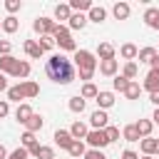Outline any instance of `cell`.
<instances>
[{"instance_id":"cell-1","label":"cell","mask_w":159,"mask_h":159,"mask_svg":"<svg viewBox=\"0 0 159 159\" xmlns=\"http://www.w3.org/2000/svg\"><path fill=\"white\" fill-rule=\"evenodd\" d=\"M45 72L52 82L57 84H70L75 80V65L72 60H67L65 55H50L45 62Z\"/></svg>"},{"instance_id":"cell-2","label":"cell","mask_w":159,"mask_h":159,"mask_svg":"<svg viewBox=\"0 0 159 159\" xmlns=\"http://www.w3.org/2000/svg\"><path fill=\"white\" fill-rule=\"evenodd\" d=\"M72 60H75V65H77V70H80V80L89 82L92 75H94V70H97V60H94V55H92L89 50H77Z\"/></svg>"},{"instance_id":"cell-3","label":"cell","mask_w":159,"mask_h":159,"mask_svg":"<svg viewBox=\"0 0 159 159\" xmlns=\"http://www.w3.org/2000/svg\"><path fill=\"white\" fill-rule=\"evenodd\" d=\"M55 45L60 47V50H67V52H77V45H75V40H72V32H70V27H65V25H57V30H55Z\"/></svg>"},{"instance_id":"cell-4","label":"cell","mask_w":159,"mask_h":159,"mask_svg":"<svg viewBox=\"0 0 159 159\" xmlns=\"http://www.w3.org/2000/svg\"><path fill=\"white\" fill-rule=\"evenodd\" d=\"M32 27H35V32H40V37H42V35H55L57 22H55L52 17H37V20L32 22Z\"/></svg>"},{"instance_id":"cell-5","label":"cell","mask_w":159,"mask_h":159,"mask_svg":"<svg viewBox=\"0 0 159 159\" xmlns=\"http://www.w3.org/2000/svg\"><path fill=\"white\" fill-rule=\"evenodd\" d=\"M92 149H102V147H107L109 144V139H107V134H104V129H89V134H87V139H84Z\"/></svg>"},{"instance_id":"cell-6","label":"cell","mask_w":159,"mask_h":159,"mask_svg":"<svg viewBox=\"0 0 159 159\" xmlns=\"http://www.w3.org/2000/svg\"><path fill=\"white\" fill-rule=\"evenodd\" d=\"M107 122H109V117H107L104 109H94V112L89 114V124H92V129H107Z\"/></svg>"},{"instance_id":"cell-7","label":"cell","mask_w":159,"mask_h":159,"mask_svg":"<svg viewBox=\"0 0 159 159\" xmlns=\"http://www.w3.org/2000/svg\"><path fill=\"white\" fill-rule=\"evenodd\" d=\"M17 65H20V60H15L12 55H5V57H0V72H2V75H12V77H15V70H17Z\"/></svg>"},{"instance_id":"cell-8","label":"cell","mask_w":159,"mask_h":159,"mask_svg":"<svg viewBox=\"0 0 159 159\" xmlns=\"http://www.w3.org/2000/svg\"><path fill=\"white\" fill-rule=\"evenodd\" d=\"M142 89H147L149 94L159 89V70H149V75H147L144 82H142Z\"/></svg>"},{"instance_id":"cell-9","label":"cell","mask_w":159,"mask_h":159,"mask_svg":"<svg viewBox=\"0 0 159 159\" xmlns=\"http://www.w3.org/2000/svg\"><path fill=\"white\" fill-rule=\"evenodd\" d=\"M139 147H142V154H147V157H152V154H159V139H154V137L139 139Z\"/></svg>"},{"instance_id":"cell-10","label":"cell","mask_w":159,"mask_h":159,"mask_svg":"<svg viewBox=\"0 0 159 159\" xmlns=\"http://www.w3.org/2000/svg\"><path fill=\"white\" fill-rule=\"evenodd\" d=\"M52 139H55V144H57V147H62V149H70V144L75 142V139H72V134H70V129H57Z\"/></svg>"},{"instance_id":"cell-11","label":"cell","mask_w":159,"mask_h":159,"mask_svg":"<svg viewBox=\"0 0 159 159\" xmlns=\"http://www.w3.org/2000/svg\"><path fill=\"white\" fill-rule=\"evenodd\" d=\"M117 70H119V62H117V60H104V62H99V72H102L104 77H117Z\"/></svg>"},{"instance_id":"cell-12","label":"cell","mask_w":159,"mask_h":159,"mask_svg":"<svg viewBox=\"0 0 159 159\" xmlns=\"http://www.w3.org/2000/svg\"><path fill=\"white\" fill-rule=\"evenodd\" d=\"M32 114H35V112H32V107H30V104H25V102H22V104H17V109H15V119H17L20 124H27V119H30Z\"/></svg>"},{"instance_id":"cell-13","label":"cell","mask_w":159,"mask_h":159,"mask_svg":"<svg viewBox=\"0 0 159 159\" xmlns=\"http://www.w3.org/2000/svg\"><path fill=\"white\" fill-rule=\"evenodd\" d=\"M70 134H72V139H80V142H82V139H87L89 129H87V124H84V122H80V119H77V122L70 127Z\"/></svg>"},{"instance_id":"cell-14","label":"cell","mask_w":159,"mask_h":159,"mask_svg":"<svg viewBox=\"0 0 159 159\" xmlns=\"http://www.w3.org/2000/svg\"><path fill=\"white\" fill-rule=\"evenodd\" d=\"M144 22L152 30H159V7H147L144 10Z\"/></svg>"},{"instance_id":"cell-15","label":"cell","mask_w":159,"mask_h":159,"mask_svg":"<svg viewBox=\"0 0 159 159\" xmlns=\"http://www.w3.org/2000/svg\"><path fill=\"white\" fill-rule=\"evenodd\" d=\"M25 52H27V57H32V60H40L42 57V47L37 45V40H25Z\"/></svg>"},{"instance_id":"cell-16","label":"cell","mask_w":159,"mask_h":159,"mask_svg":"<svg viewBox=\"0 0 159 159\" xmlns=\"http://www.w3.org/2000/svg\"><path fill=\"white\" fill-rule=\"evenodd\" d=\"M97 57H99V62L114 60V47H112L109 42H99V45H97Z\"/></svg>"},{"instance_id":"cell-17","label":"cell","mask_w":159,"mask_h":159,"mask_svg":"<svg viewBox=\"0 0 159 159\" xmlns=\"http://www.w3.org/2000/svg\"><path fill=\"white\" fill-rule=\"evenodd\" d=\"M20 84H22L25 99H32V97H37V94H40V84H37L35 80H25V82H20Z\"/></svg>"},{"instance_id":"cell-18","label":"cell","mask_w":159,"mask_h":159,"mask_svg":"<svg viewBox=\"0 0 159 159\" xmlns=\"http://www.w3.org/2000/svg\"><path fill=\"white\" fill-rule=\"evenodd\" d=\"M104 17H107V10L102 7V5H92V10L87 12V20H92V22H104Z\"/></svg>"},{"instance_id":"cell-19","label":"cell","mask_w":159,"mask_h":159,"mask_svg":"<svg viewBox=\"0 0 159 159\" xmlns=\"http://www.w3.org/2000/svg\"><path fill=\"white\" fill-rule=\"evenodd\" d=\"M84 25H87V15H82V12H72V17L67 20L70 30H82Z\"/></svg>"},{"instance_id":"cell-20","label":"cell","mask_w":159,"mask_h":159,"mask_svg":"<svg viewBox=\"0 0 159 159\" xmlns=\"http://www.w3.org/2000/svg\"><path fill=\"white\" fill-rule=\"evenodd\" d=\"M119 55L127 60V62H132V60H137V55H139V50H137V45H132V42H124L122 47H119Z\"/></svg>"},{"instance_id":"cell-21","label":"cell","mask_w":159,"mask_h":159,"mask_svg":"<svg viewBox=\"0 0 159 159\" xmlns=\"http://www.w3.org/2000/svg\"><path fill=\"white\" fill-rule=\"evenodd\" d=\"M94 102H97V107H99V109H109V107L114 104V92H99Z\"/></svg>"},{"instance_id":"cell-22","label":"cell","mask_w":159,"mask_h":159,"mask_svg":"<svg viewBox=\"0 0 159 159\" xmlns=\"http://www.w3.org/2000/svg\"><path fill=\"white\" fill-rule=\"evenodd\" d=\"M67 152H70V157H72V159H82V157L87 154V147H84V142L75 139V142L70 144V149H67Z\"/></svg>"},{"instance_id":"cell-23","label":"cell","mask_w":159,"mask_h":159,"mask_svg":"<svg viewBox=\"0 0 159 159\" xmlns=\"http://www.w3.org/2000/svg\"><path fill=\"white\" fill-rule=\"evenodd\" d=\"M152 127H154V122H152V119H139V122H137L139 139H147V137H152Z\"/></svg>"},{"instance_id":"cell-24","label":"cell","mask_w":159,"mask_h":159,"mask_svg":"<svg viewBox=\"0 0 159 159\" xmlns=\"http://www.w3.org/2000/svg\"><path fill=\"white\" fill-rule=\"evenodd\" d=\"M35 159H55V152H52V147H45V144H40V147H35L32 152H30Z\"/></svg>"},{"instance_id":"cell-25","label":"cell","mask_w":159,"mask_h":159,"mask_svg":"<svg viewBox=\"0 0 159 159\" xmlns=\"http://www.w3.org/2000/svg\"><path fill=\"white\" fill-rule=\"evenodd\" d=\"M70 7H72V12H89L92 10V0H70Z\"/></svg>"},{"instance_id":"cell-26","label":"cell","mask_w":159,"mask_h":159,"mask_svg":"<svg viewBox=\"0 0 159 159\" xmlns=\"http://www.w3.org/2000/svg\"><path fill=\"white\" fill-rule=\"evenodd\" d=\"M70 17H72L70 2H60V5L55 7V20H70Z\"/></svg>"},{"instance_id":"cell-27","label":"cell","mask_w":159,"mask_h":159,"mask_svg":"<svg viewBox=\"0 0 159 159\" xmlns=\"http://www.w3.org/2000/svg\"><path fill=\"white\" fill-rule=\"evenodd\" d=\"M112 12H114V17H117V20H127V17H129V12H132V7H129L127 2H114Z\"/></svg>"},{"instance_id":"cell-28","label":"cell","mask_w":159,"mask_h":159,"mask_svg":"<svg viewBox=\"0 0 159 159\" xmlns=\"http://www.w3.org/2000/svg\"><path fill=\"white\" fill-rule=\"evenodd\" d=\"M97 94H99V89H97L92 82H84V84H82V92H80L82 99H97Z\"/></svg>"},{"instance_id":"cell-29","label":"cell","mask_w":159,"mask_h":159,"mask_svg":"<svg viewBox=\"0 0 159 159\" xmlns=\"http://www.w3.org/2000/svg\"><path fill=\"white\" fill-rule=\"evenodd\" d=\"M17 27H20V22H17V17H15V15H7V17L2 20V30H5L7 35L17 32Z\"/></svg>"},{"instance_id":"cell-30","label":"cell","mask_w":159,"mask_h":159,"mask_svg":"<svg viewBox=\"0 0 159 159\" xmlns=\"http://www.w3.org/2000/svg\"><path fill=\"white\" fill-rule=\"evenodd\" d=\"M70 112H75V114H82L84 112V99L80 97V94H75V97H70Z\"/></svg>"},{"instance_id":"cell-31","label":"cell","mask_w":159,"mask_h":159,"mask_svg":"<svg viewBox=\"0 0 159 159\" xmlns=\"http://www.w3.org/2000/svg\"><path fill=\"white\" fill-rule=\"evenodd\" d=\"M42 124H45V119H42L40 114H32V117L27 119V124H25V127H27V132H32V134H35V132H40V129H42Z\"/></svg>"},{"instance_id":"cell-32","label":"cell","mask_w":159,"mask_h":159,"mask_svg":"<svg viewBox=\"0 0 159 159\" xmlns=\"http://www.w3.org/2000/svg\"><path fill=\"white\" fill-rule=\"evenodd\" d=\"M20 142H22V147H25L27 152H32L35 147H40V144H37V139H35V134H32V132H27V129H25V134L20 137Z\"/></svg>"},{"instance_id":"cell-33","label":"cell","mask_w":159,"mask_h":159,"mask_svg":"<svg viewBox=\"0 0 159 159\" xmlns=\"http://www.w3.org/2000/svg\"><path fill=\"white\" fill-rule=\"evenodd\" d=\"M154 55H157V47H142V50H139V55H137V60L149 65V62L154 60Z\"/></svg>"},{"instance_id":"cell-34","label":"cell","mask_w":159,"mask_h":159,"mask_svg":"<svg viewBox=\"0 0 159 159\" xmlns=\"http://www.w3.org/2000/svg\"><path fill=\"white\" fill-rule=\"evenodd\" d=\"M122 137H124L127 142H139V132H137V124H127V127L122 129Z\"/></svg>"},{"instance_id":"cell-35","label":"cell","mask_w":159,"mask_h":159,"mask_svg":"<svg viewBox=\"0 0 159 159\" xmlns=\"http://www.w3.org/2000/svg\"><path fill=\"white\" fill-rule=\"evenodd\" d=\"M129 82H132V80H127L124 75H117V77L112 80V87H114L117 92H127V87H129Z\"/></svg>"},{"instance_id":"cell-36","label":"cell","mask_w":159,"mask_h":159,"mask_svg":"<svg viewBox=\"0 0 159 159\" xmlns=\"http://www.w3.org/2000/svg\"><path fill=\"white\" fill-rule=\"evenodd\" d=\"M7 99H12V102H17V104H20V99H25L22 84H15V87H10V89H7Z\"/></svg>"},{"instance_id":"cell-37","label":"cell","mask_w":159,"mask_h":159,"mask_svg":"<svg viewBox=\"0 0 159 159\" xmlns=\"http://www.w3.org/2000/svg\"><path fill=\"white\" fill-rule=\"evenodd\" d=\"M139 92H142V84L132 80V82H129V87H127V92H124V97H127V99H137V97H139Z\"/></svg>"},{"instance_id":"cell-38","label":"cell","mask_w":159,"mask_h":159,"mask_svg":"<svg viewBox=\"0 0 159 159\" xmlns=\"http://www.w3.org/2000/svg\"><path fill=\"white\" fill-rule=\"evenodd\" d=\"M37 45L42 47V52H47V50H52V47H55V37H52V35H42V37L37 40Z\"/></svg>"},{"instance_id":"cell-39","label":"cell","mask_w":159,"mask_h":159,"mask_svg":"<svg viewBox=\"0 0 159 159\" xmlns=\"http://www.w3.org/2000/svg\"><path fill=\"white\" fill-rule=\"evenodd\" d=\"M30 75V62H25V60H20V65H17V70H15V77H20V80H25Z\"/></svg>"},{"instance_id":"cell-40","label":"cell","mask_w":159,"mask_h":159,"mask_svg":"<svg viewBox=\"0 0 159 159\" xmlns=\"http://www.w3.org/2000/svg\"><path fill=\"white\" fill-rule=\"evenodd\" d=\"M137 72H139L137 62H127V65H124V72H122V75H124L127 80H134V77H137Z\"/></svg>"},{"instance_id":"cell-41","label":"cell","mask_w":159,"mask_h":159,"mask_svg":"<svg viewBox=\"0 0 159 159\" xmlns=\"http://www.w3.org/2000/svg\"><path fill=\"white\" fill-rule=\"evenodd\" d=\"M27 157H30V152H27L25 147H17V149H12V152H10V157H7V159H27Z\"/></svg>"},{"instance_id":"cell-42","label":"cell","mask_w":159,"mask_h":159,"mask_svg":"<svg viewBox=\"0 0 159 159\" xmlns=\"http://www.w3.org/2000/svg\"><path fill=\"white\" fill-rule=\"evenodd\" d=\"M104 134H107V139H109V144H112V142H117V139H119V127H109V124H107Z\"/></svg>"},{"instance_id":"cell-43","label":"cell","mask_w":159,"mask_h":159,"mask_svg":"<svg viewBox=\"0 0 159 159\" xmlns=\"http://www.w3.org/2000/svg\"><path fill=\"white\" fill-rule=\"evenodd\" d=\"M84 159H107V157H104V152H102V149H87Z\"/></svg>"},{"instance_id":"cell-44","label":"cell","mask_w":159,"mask_h":159,"mask_svg":"<svg viewBox=\"0 0 159 159\" xmlns=\"http://www.w3.org/2000/svg\"><path fill=\"white\" fill-rule=\"evenodd\" d=\"M10 50H12V45H10L7 40H0V57H5V55H10Z\"/></svg>"},{"instance_id":"cell-45","label":"cell","mask_w":159,"mask_h":159,"mask_svg":"<svg viewBox=\"0 0 159 159\" xmlns=\"http://www.w3.org/2000/svg\"><path fill=\"white\" fill-rule=\"evenodd\" d=\"M5 7H7V12H17L20 10V0H7Z\"/></svg>"},{"instance_id":"cell-46","label":"cell","mask_w":159,"mask_h":159,"mask_svg":"<svg viewBox=\"0 0 159 159\" xmlns=\"http://www.w3.org/2000/svg\"><path fill=\"white\" fill-rule=\"evenodd\" d=\"M7 114H10V104H7V99H0V119Z\"/></svg>"},{"instance_id":"cell-47","label":"cell","mask_w":159,"mask_h":159,"mask_svg":"<svg viewBox=\"0 0 159 159\" xmlns=\"http://www.w3.org/2000/svg\"><path fill=\"white\" fill-rule=\"evenodd\" d=\"M122 159H139V154L132 152V149H124V152H122Z\"/></svg>"},{"instance_id":"cell-48","label":"cell","mask_w":159,"mask_h":159,"mask_svg":"<svg viewBox=\"0 0 159 159\" xmlns=\"http://www.w3.org/2000/svg\"><path fill=\"white\" fill-rule=\"evenodd\" d=\"M10 87H7V80H5V75L0 72V92H7Z\"/></svg>"},{"instance_id":"cell-49","label":"cell","mask_w":159,"mask_h":159,"mask_svg":"<svg viewBox=\"0 0 159 159\" xmlns=\"http://www.w3.org/2000/svg\"><path fill=\"white\" fill-rule=\"evenodd\" d=\"M149 65H152V70H159V52H157V55H154V60H152V62H149Z\"/></svg>"},{"instance_id":"cell-50","label":"cell","mask_w":159,"mask_h":159,"mask_svg":"<svg viewBox=\"0 0 159 159\" xmlns=\"http://www.w3.org/2000/svg\"><path fill=\"white\" fill-rule=\"evenodd\" d=\"M149 99H152V102L159 107V89H157V92H152V97H149Z\"/></svg>"},{"instance_id":"cell-51","label":"cell","mask_w":159,"mask_h":159,"mask_svg":"<svg viewBox=\"0 0 159 159\" xmlns=\"http://www.w3.org/2000/svg\"><path fill=\"white\" fill-rule=\"evenodd\" d=\"M152 122H154V124H159V107L154 109V114H152Z\"/></svg>"},{"instance_id":"cell-52","label":"cell","mask_w":159,"mask_h":159,"mask_svg":"<svg viewBox=\"0 0 159 159\" xmlns=\"http://www.w3.org/2000/svg\"><path fill=\"white\" fill-rule=\"evenodd\" d=\"M0 159H7V149H5L2 144H0Z\"/></svg>"},{"instance_id":"cell-53","label":"cell","mask_w":159,"mask_h":159,"mask_svg":"<svg viewBox=\"0 0 159 159\" xmlns=\"http://www.w3.org/2000/svg\"><path fill=\"white\" fill-rule=\"evenodd\" d=\"M142 159H152V157H147V154H144V157H142Z\"/></svg>"},{"instance_id":"cell-54","label":"cell","mask_w":159,"mask_h":159,"mask_svg":"<svg viewBox=\"0 0 159 159\" xmlns=\"http://www.w3.org/2000/svg\"><path fill=\"white\" fill-rule=\"evenodd\" d=\"M0 30H2V20H0Z\"/></svg>"},{"instance_id":"cell-55","label":"cell","mask_w":159,"mask_h":159,"mask_svg":"<svg viewBox=\"0 0 159 159\" xmlns=\"http://www.w3.org/2000/svg\"><path fill=\"white\" fill-rule=\"evenodd\" d=\"M157 52H159V50H157Z\"/></svg>"}]
</instances>
